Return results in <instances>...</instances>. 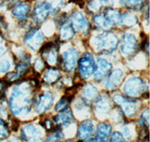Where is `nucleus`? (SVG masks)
<instances>
[{"label": "nucleus", "instance_id": "obj_35", "mask_svg": "<svg viewBox=\"0 0 150 142\" xmlns=\"http://www.w3.org/2000/svg\"><path fill=\"white\" fill-rule=\"evenodd\" d=\"M73 2H79V1H80V0H72Z\"/></svg>", "mask_w": 150, "mask_h": 142}, {"label": "nucleus", "instance_id": "obj_20", "mask_svg": "<svg viewBox=\"0 0 150 142\" xmlns=\"http://www.w3.org/2000/svg\"><path fill=\"white\" fill-rule=\"evenodd\" d=\"M60 73L57 70L50 69L46 72L44 76V80L48 84H53L59 79Z\"/></svg>", "mask_w": 150, "mask_h": 142}, {"label": "nucleus", "instance_id": "obj_16", "mask_svg": "<svg viewBox=\"0 0 150 142\" xmlns=\"http://www.w3.org/2000/svg\"><path fill=\"white\" fill-rule=\"evenodd\" d=\"M122 77V72L120 70H114L110 75L108 81L106 82V88L109 90L117 88Z\"/></svg>", "mask_w": 150, "mask_h": 142}, {"label": "nucleus", "instance_id": "obj_3", "mask_svg": "<svg viewBox=\"0 0 150 142\" xmlns=\"http://www.w3.org/2000/svg\"><path fill=\"white\" fill-rule=\"evenodd\" d=\"M80 73L83 79L89 78L95 72L96 64L91 54H86L78 61Z\"/></svg>", "mask_w": 150, "mask_h": 142}, {"label": "nucleus", "instance_id": "obj_17", "mask_svg": "<svg viewBox=\"0 0 150 142\" xmlns=\"http://www.w3.org/2000/svg\"><path fill=\"white\" fill-rule=\"evenodd\" d=\"M29 11H30L29 5L27 3H24V2L17 5L12 11L13 14L17 20H25V19H26V17L29 15Z\"/></svg>", "mask_w": 150, "mask_h": 142}, {"label": "nucleus", "instance_id": "obj_32", "mask_svg": "<svg viewBox=\"0 0 150 142\" xmlns=\"http://www.w3.org/2000/svg\"><path fill=\"white\" fill-rule=\"evenodd\" d=\"M110 141H123L124 139H123L122 135L120 132H114L112 134Z\"/></svg>", "mask_w": 150, "mask_h": 142}, {"label": "nucleus", "instance_id": "obj_25", "mask_svg": "<svg viewBox=\"0 0 150 142\" xmlns=\"http://www.w3.org/2000/svg\"><path fill=\"white\" fill-rule=\"evenodd\" d=\"M120 3L127 8L137 9L142 5V0H120Z\"/></svg>", "mask_w": 150, "mask_h": 142}, {"label": "nucleus", "instance_id": "obj_27", "mask_svg": "<svg viewBox=\"0 0 150 142\" xmlns=\"http://www.w3.org/2000/svg\"><path fill=\"white\" fill-rule=\"evenodd\" d=\"M121 22L125 25H133L137 22V19L134 15L131 14H125L121 17Z\"/></svg>", "mask_w": 150, "mask_h": 142}, {"label": "nucleus", "instance_id": "obj_33", "mask_svg": "<svg viewBox=\"0 0 150 142\" xmlns=\"http://www.w3.org/2000/svg\"><path fill=\"white\" fill-rule=\"evenodd\" d=\"M35 67L37 70H41L43 67V63L40 59H38L35 61Z\"/></svg>", "mask_w": 150, "mask_h": 142}, {"label": "nucleus", "instance_id": "obj_1", "mask_svg": "<svg viewBox=\"0 0 150 142\" xmlns=\"http://www.w3.org/2000/svg\"><path fill=\"white\" fill-rule=\"evenodd\" d=\"M10 107L14 115L30 110V91L24 85H21L14 89L10 100Z\"/></svg>", "mask_w": 150, "mask_h": 142}, {"label": "nucleus", "instance_id": "obj_15", "mask_svg": "<svg viewBox=\"0 0 150 142\" xmlns=\"http://www.w3.org/2000/svg\"><path fill=\"white\" fill-rule=\"evenodd\" d=\"M41 135V132L33 125L26 126L22 129V136L26 141H38Z\"/></svg>", "mask_w": 150, "mask_h": 142}, {"label": "nucleus", "instance_id": "obj_11", "mask_svg": "<svg viewBox=\"0 0 150 142\" xmlns=\"http://www.w3.org/2000/svg\"><path fill=\"white\" fill-rule=\"evenodd\" d=\"M111 69V64L108 61H106L105 59L100 58L98 59L97 63V65L96 66L95 69V79L96 80L100 81L103 79Z\"/></svg>", "mask_w": 150, "mask_h": 142}, {"label": "nucleus", "instance_id": "obj_29", "mask_svg": "<svg viewBox=\"0 0 150 142\" xmlns=\"http://www.w3.org/2000/svg\"><path fill=\"white\" fill-rule=\"evenodd\" d=\"M62 138H63V134L60 131L55 130L53 132V134L47 138V141H59Z\"/></svg>", "mask_w": 150, "mask_h": 142}, {"label": "nucleus", "instance_id": "obj_8", "mask_svg": "<svg viewBox=\"0 0 150 142\" xmlns=\"http://www.w3.org/2000/svg\"><path fill=\"white\" fill-rule=\"evenodd\" d=\"M113 100L122 107L123 112L128 117H133L134 114L136 113L137 105L135 102L130 101L121 95H116L113 97Z\"/></svg>", "mask_w": 150, "mask_h": 142}, {"label": "nucleus", "instance_id": "obj_26", "mask_svg": "<svg viewBox=\"0 0 150 142\" xmlns=\"http://www.w3.org/2000/svg\"><path fill=\"white\" fill-rule=\"evenodd\" d=\"M95 22L97 25L103 29H109L110 26V23L107 20L104 15H98L95 17Z\"/></svg>", "mask_w": 150, "mask_h": 142}, {"label": "nucleus", "instance_id": "obj_18", "mask_svg": "<svg viewBox=\"0 0 150 142\" xmlns=\"http://www.w3.org/2000/svg\"><path fill=\"white\" fill-rule=\"evenodd\" d=\"M112 128L110 125L106 124H99L96 130V140L99 141H104L109 138L111 134Z\"/></svg>", "mask_w": 150, "mask_h": 142}, {"label": "nucleus", "instance_id": "obj_24", "mask_svg": "<svg viewBox=\"0 0 150 142\" xmlns=\"http://www.w3.org/2000/svg\"><path fill=\"white\" fill-rule=\"evenodd\" d=\"M44 53H46V54L47 55L46 57L47 61L50 64L54 65L56 63V61H57V55H56V49H55V46H53L51 49H48V50L42 53V54H44Z\"/></svg>", "mask_w": 150, "mask_h": 142}, {"label": "nucleus", "instance_id": "obj_34", "mask_svg": "<svg viewBox=\"0 0 150 142\" xmlns=\"http://www.w3.org/2000/svg\"><path fill=\"white\" fill-rule=\"evenodd\" d=\"M5 53V49H2V48H0V57H1V56H2Z\"/></svg>", "mask_w": 150, "mask_h": 142}, {"label": "nucleus", "instance_id": "obj_21", "mask_svg": "<svg viewBox=\"0 0 150 142\" xmlns=\"http://www.w3.org/2000/svg\"><path fill=\"white\" fill-rule=\"evenodd\" d=\"M74 34V29L71 24H65L62 27L60 35L64 40H70Z\"/></svg>", "mask_w": 150, "mask_h": 142}, {"label": "nucleus", "instance_id": "obj_23", "mask_svg": "<svg viewBox=\"0 0 150 142\" xmlns=\"http://www.w3.org/2000/svg\"><path fill=\"white\" fill-rule=\"evenodd\" d=\"M71 100V97L69 96H65V97H62L61 100L59 101V103L56 104V107H55V110L56 112H62V111L65 110L68 108V104L70 103Z\"/></svg>", "mask_w": 150, "mask_h": 142}, {"label": "nucleus", "instance_id": "obj_13", "mask_svg": "<svg viewBox=\"0 0 150 142\" xmlns=\"http://www.w3.org/2000/svg\"><path fill=\"white\" fill-rule=\"evenodd\" d=\"M93 130L94 126L92 122L89 120H84L79 127L77 137L81 140H86L92 135Z\"/></svg>", "mask_w": 150, "mask_h": 142}, {"label": "nucleus", "instance_id": "obj_10", "mask_svg": "<svg viewBox=\"0 0 150 142\" xmlns=\"http://www.w3.org/2000/svg\"><path fill=\"white\" fill-rule=\"evenodd\" d=\"M53 102V96L50 92H44L38 96L36 100L35 108L40 113L46 112L52 105Z\"/></svg>", "mask_w": 150, "mask_h": 142}, {"label": "nucleus", "instance_id": "obj_14", "mask_svg": "<svg viewBox=\"0 0 150 142\" xmlns=\"http://www.w3.org/2000/svg\"><path fill=\"white\" fill-rule=\"evenodd\" d=\"M53 120L59 125L67 127L70 124H71L74 120V117L71 111L67 108L65 110L61 112L59 115L55 116L53 117Z\"/></svg>", "mask_w": 150, "mask_h": 142}, {"label": "nucleus", "instance_id": "obj_6", "mask_svg": "<svg viewBox=\"0 0 150 142\" xmlns=\"http://www.w3.org/2000/svg\"><path fill=\"white\" fill-rule=\"evenodd\" d=\"M78 53L75 49H70L66 51L65 53L62 55V58H63L64 67L65 70L71 73L75 69L76 64H77V59H78Z\"/></svg>", "mask_w": 150, "mask_h": 142}, {"label": "nucleus", "instance_id": "obj_7", "mask_svg": "<svg viewBox=\"0 0 150 142\" xmlns=\"http://www.w3.org/2000/svg\"><path fill=\"white\" fill-rule=\"evenodd\" d=\"M137 49V43L135 37L132 34H125L123 36L121 44L122 53L125 56H131Z\"/></svg>", "mask_w": 150, "mask_h": 142}, {"label": "nucleus", "instance_id": "obj_28", "mask_svg": "<svg viewBox=\"0 0 150 142\" xmlns=\"http://www.w3.org/2000/svg\"><path fill=\"white\" fill-rule=\"evenodd\" d=\"M9 135L7 124L4 120L0 119V138L4 139Z\"/></svg>", "mask_w": 150, "mask_h": 142}, {"label": "nucleus", "instance_id": "obj_19", "mask_svg": "<svg viewBox=\"0 0 150 142\" xmlns=\"http://www.w3.org/2000/svg\"><path fill=\"white\" fill-rule=\"evenodd\" d=\"M105 17L107 18L110 25H118L121 23L122 16L117 11L113 9H108L105 13Z\"/></svg>", "mask_w": 150, "mask_h": 142}, {"label": "nucleus", "instance_id": "obj_22", "mask_svg": "<svg viewBox=\"0 0 150 142\" xmlns=\"http://www.w3.org/2000/svg\"><path fill=\"white\" fill-rule=\"evenodd\" d=\"M83 94L85 98L91 100V99L96 97V94H97V89L92 84H88L84 88Z\"/></svg>", "mask_w": 150, "mask_h": 142}, {"label": "nucleus", "instance_id": "obj_30", "mask_svg": "<svg viewBox=\"0 0 150 142\" xmlns=\"http://www.w3.org/2000/svg\"><path fill=\"white\" fill-rule=\"evenodd\" d=\"M65 0H47V3L51 8V10L57 9L65 3Z\"/></svg>", "mask_w": 150, "mask_h": 142}, {"label": "nucleus", "instance_id": "obj_5", "mask_svg": "<svg viewBox=\"0 0 150 142\" xmlns=\"http://www.w3.org/2000/svg\"><path fill=\"white\" fill-rule=\"evenodd\" d=\"M52 11L51 8L47 2H38L35 5L33 12V20L36 22H42Z\"/></svg>", "mask_w": 150, "mask_h": 142}, {"label": "nucleus", "instance_id": "obj_2", "mask_svg": "<svg viewBox=\"0 0 150 142\" xmlns=\"http://www.w3.org/2000/svg\"><path fill=\"white\" fill-rule=\"evenodd\" d=\"M95 44L98 49L111 52L117 46L118 39L110 32H104L96 37Z\"/></svg>", "mask_w": 150, "mask_h": 142}, {"label": "nucleus", "instance_id": "obj_31", "mask_svg": "<svg viewBox=\"0 0 150 142\" xmlns=\"http://www.w3.org/2000/svg\"><path fill=\"white\" fill-rule=\"evenodd\" d=\"M10 68V62L8 61H2L0 62V73H5Z\"/></svg>", "mask_w": 150, "mask_h": 142}, {"label": "nucleus", "instance_id": "obj_9", "mask_svg": "<svg viewBox=\"0 0 150 142\" xmlns=\"http://www.w3.org/2000/svg\"><path fill=\"white\" fill-rule=\"evenodd\" d=\"M44 41V35L39 31L34 29L32 30L26 34L25 37V42L29 48L35 50L41 46Z\"/></svg>", "mask_w": 150, "mask_h": 142}, {"label": "nucleus", "instance_id": "obj_4", "mask_svg": "<svg viewBox=\"0 0 150 142\" xmlns=\"http://www.w3.org/2000/svg\"><path fill=\"white\" fill-rule=\"evenodd\" d=\"M144 86V83L140 78H131L125 83L124 91L128 96L137 97L143 92L145 89Z\"/></svg>", "mask_w": 150, "mask_h": 142}, {"label": "nucleus", "instance_id": "obj_12", "mask_svg": "<svg viewBox=\"0 0 150 142\" xmlns=\"http://www.w3.org/2000/svg\"><path fill=\"white\" fill-rule=\"evenodd\" d=\"M71 25L74 29L79 31H86L89 27V23L86 19L80 12H75L71 15Z\"/></svg>", "mask_w": 150, "mask_h": 142}]
</instances>
